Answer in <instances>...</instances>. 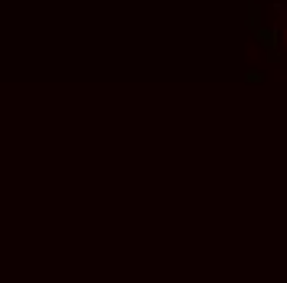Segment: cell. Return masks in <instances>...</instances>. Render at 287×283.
Listing matches in <instances>:
<instances>
[{
	"label": "cell",
	"instance_id": "obj_1",
	"mask_svg": "<svg viewBox=\"0 0 287 283\" xmlns=\"http://www.w3.org/2000/svg\"><path fill=\"white\" fill-rule=\"evenodd\" d=\"M261 40H264V46H274V40H277V33H274V30H261Z\"/></svg>",
	"mask_w": 287,
	"mask_h": 283
}]
</instances>
